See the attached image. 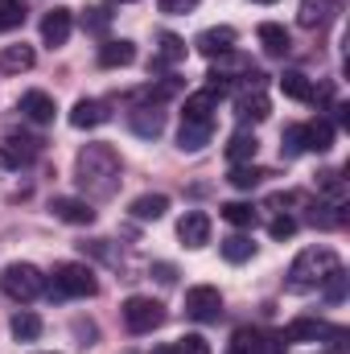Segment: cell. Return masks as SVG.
Here are the masks:
<instances>
[{
    "label": "cell",
    "mask_w": 350,
    "mask_h": 354,
    "mask_svg": "<svg viewBox=\"0 0 350 354\" xmlns=\"http://www.w3.org/2000/svg\"><path fill=\"white\" fill-rule=\"evenodd\" d=\"M75 174L91 198H111L120 185V153L111 145H87L75 161Z\"/></svg>",
    "instance_id": "1"
},
{
    "label": "cell",
    "mask_w": 350,
    "mask_h": 354,
    "mask_svg": "<svg viewBox=\"0 0 350 354\" xmlns=\"http://www.w3.org/2000/svg\"><path fill=\"white\" fill-rule=\"evenodd\" d=\"M338 264V256L330 252V248H305L293 268H288V280H284V288L288 292H309V288H317V284H326V276L334 272Z\"/></svg>",
    "instance_id": "2"
},
{
    "label": "cell",
    "mask_w": 350,
    "mask_h": 354,
    "mask_svg": "<svg viewBox=\"0 0 350 354\" xmlns=\"http://www.w3.org/2000/svg\"><path fill=\"white\" fill-rule=\"evenodd\" d=\"M0 288H4L12 301H33V297L46 292V276L33 264H8L4 276H0Z\"/></svg>",
    "instance_id": "3"
},
{
    "label": "cell",
    "mask_w": 350,
    "mask_h": 354,
    "mask_svg": "<svg viewBox=\"0 0 350 354\" xmlns=\"http://www.w3.org/2000/svg\"><path fill=\"white\" fill-rule=\"evenodd\" d=\"M54 292L58 297H95L99 292V280H95V272L87 264L66 260V264L54 268Z\"/></svg>",
    "instance_id": "4"
},
{
    "label": "cell",
    "mask_w": 350,
    "mask_h": 354,
    "mask_svg": "<svg viewBox=\"0 0 350 354\" xmlns=\"http://www.w3.org/2000/svg\"><path fill=\"white\" fill-rule=\"evenodd\" d=\"M161 322H165L161 301H153V297H128V301H124V326H128L132 334H153Z\"/></svg>",
    "instance_id": "5"
},
{
    "label": "cell",
    "mask_w": 350,
    "mask_h": 354,
    "mask_svg": "<svg viewBox=\"0 0 350 354\" xmlns=\"http://www.w3.org/2000/svg\"><path fill=\"white\" fill-rule=\"evenodd\" d=\"M185 313H190L194 322H219V313H223V292H219L214 284H194V288L185 292Z\"/></svg>",
    "instance_id": "6"
},
{
    "label": "cell",
    "mask_w": 350,
    "mask_h": 354,
    "mask_svg": "<svg viewBox=\"0 0 350 354\" xmlns=\"http://www.w3.org/2000/svg\"><path fill=\"white\" fill-rule=\"evenodd\" d=\"M71 29H75L71 8H50V12L42 17V41H46V46H54V50L71 41Z\"/></svg>",
    "instance_id": "7"
},
{
    "label": "cell",
    "mask_w": 350,
    "mask_h": 354,
    "mask_svg": "<svg viewBox=\"0 0 350 354\" xmlns=\"http://www.w3.org/2000/svg\"><path fill=\"white\" fill-rule=\"evenodd\" d=\"M194 46H198V54H206V58H223V54H231V50H235V29H231V25L202 29Z\"/></svg>",
    "instance_id": "8"
},
{
    "label": "cell",
    "mask_w": 350,
    "mask_h": 354,
    "mask_svg": "<svg viewBox=\"0 0 350 354\" xmlns=\"http://www.w3.org/2000/svg\"><path fill=\"white\" fill-rule=\"evenodd\" d=\"M17 107H21V115H25V120H33V124H50V120H54V111H58L54 95H46V91H25Z\"/></svg>",
    "instance_id": "9"
},
{
    "label": "cell",
    "mask_w": 350,
    "mask_h": 354,
    "mask_svg": "<svg viewBox=\"0 0 350 354\" xmlns=\"http://www.w3.org/2000/svg\"><path fill=\"white\" fill-rule=\"evenodd\" d=\"M219 99H223V87H214V83H210L206 91H194V95L185 99L181 120H210V124H214V115H210V111L219 107Z\"/></svg>",
    "instance_id": "10"
},
{
    "label": "cell",
    "mask_w": 350,
    "mask_h": 354,
    "mask_svg": "<svg viewBox=\"0 0 350 354\" xmlns=\"http://www.w3.org/2000/svg\"><path fill=\"white\" fill-rule=\"evenodd\" d=\"M210 132H214V124H210V120H181L177 149H181V153H198V149H206V145H210Z\"/></svg>",
    "instance_id": "11"
},
{
    "label": "cell",
    "mask_w": 350,
    "mask_h": 354,
    "mask_svg": "<svg viewBox=\"0 0 350 354\" xmlns=\"http://www.w3.org/2000/svg\"><path fill=\"white\" fill-rule=\"evenodd\" d=\"M177 239H181L185 248H202V243L210 239V218H206L202 210L181 214V223H177Z\"/></svg>",
    "instance_id": "12"
},
{
    "label": "cell",
    "mask_w": 350,
    "mask_h": 354,
    "mask_svg": "<svg viewBox=\"0 0 350 354\" xmlns=\"http://www.w3.org/2000/svg\"><path fill=\"white\" fill-rule=\"evenodd\" d=\"M50 210L62 223H71V227H91L95 223V210H91V202H83V198H54Z\"/></svg>",
    "instance_id": "13"
},
{
    "label": "cell",
    "mask_w": 350,
    "mask_h": 354,
    "mask_svg": "<svg viewBox=\"0 0 350 354\" xmlns=\"http://www.w3.org/2000/svg\"><path fill=\"white\" fill-rule=\"evenodd\" d=\"M128 124H132V132H136V136L153 140V136H161V132H165V111H161V107H136V111L128 115Z\"/></svg>",
    "instance_id": "14"
},
{
    "label": "cell",
    "mask_w": 350,
    "mask_h": 354,
    "mask_svg": "<svg viewBox=\"0 0 350 354\" xmlns=\"http://www.w3.org/2000/svg\"><path fill=\"white\" fill-rule=\"evenodd\" d=\"M33 62H37V54H33V46H4L0 50V71L4 75H21V71H33Z\"/></svg>",
    "instance_id": "15"
},
{
    "label": "cell",
    "mask_w": 350,
    "mask_h": 354,
    "mask_svg": "<svg viewBox=\"0 0 350 354\" xmlns=\"http://www.w3.org/2000/svg\"><path fill=\"white\" fill-rule=\"evenodd\" d=\"M260 46L272 54V58H284V54L293 50V37H288V29H284V25L264 21V25H260Z\"/></svg>",
    "instance_id": "16"
},
{
    "label": "cell",
    "mask_w": 350,
    "mask_h": 354,
    "mask_svg": "<svg viewBox=\"0 0 350 354\" xmlns=\"http://www.w3.org/2000/svg\"><path fill=\"white\" fill-rule=\"evenodd\" d=\"M136 62V46L132 41H107L103 50H99V66H107V71H116V66H132Z\"/></svg>",
    "instance_id": "17"
},
{
    "label": "cell",
    "mask_w": 350,
    "mask_h": 354,
    "mask_svg": "<svg viewBox=\"0 0 350 354\" xmlns=\"http://www.w3.org/2000/svg\"><path fill=\"white\" fill-rule=\"evenodd\" d=\"M128 210H132V218H140V223H157V218L169 210V198H165V194H140Z\"/></svg>",
    "instance_id": "18"
},
{
    "label": "cell",
    "mask_w": 350,
    "mask_h": 354,
    "mask_svg": "<svg viewBox=\"0 0 350 354\" xmlns=\"http://www.w3.org/2000/svg\"><path fill=\"white\" fill-rule=\"evenodd\" d=\"M71 124L75 128H99V124H107V107L99 99H79L71 111Z\"/></svg>",
    "instance_id": "19"
},
{
    "label": "cell",
    "mask_w": 350,
    "mask_h": 354,
    "mask_svg": "<svg viewBox=\"0 0 350 354\" xmlns=\"http://www.w3.org/2000/svg\"><path fill=\"white\" fill-rule=\"evenodd\" d=\"M280 91H284L288 99H297V103H313V99H317L313 83H309L301 71H284V75H280Z\"/></svg>",
    "instance_id": "20"
},
{
    "label": "cell",
    "mask_w": 350,
    "mask_h": 354,
    "mask_svg": "<svg viewBox=\"0 0 350 354\" xmlns=\"http://www.w3.org/2000/svg\"><path fill=\"white\" fill-rule=\"evenodd\" d=\"M322 334H326V322H317V317H297V322H288L284 342H317Z\"/></svg>",
    "instance_id": "21"
},
{
    "label": "cell",
    "mask_w": 350,
    "mask_h": 354,
    "mask_svg": "<svg viewBox=\"0 0 350 354\" xmlns=\"http://www.w3.org/2000/svg\"><path fill=\"white\" fill-rule=\"evenodd\" d=\"M268 107H272V103H268V95H260V91H256V95H239V103H235V111H239L243 124H252V120L260 124V120H268Z\"/></svg>",
    "instance_id": "22"
},
{
    "label": "cell",
    "mask_w": 350,
    "mask_h": 354,
    "mask_svg": "<svg viewBox=\"0 0 350 354\" xmlns=\"http://www.w3.org/2000/svg\"><path fill=\"white\" fill-rule=\"evenodd\" d=\"M330 145H334V128H330V120L305 124V149H309V153H326Z\"/></svg>",
    "instance_id": "23"
},
{
    "label": "cell",
    "mask_w": 350,
    "mask_h": 354,
    "mask_svg": "<svg viewBox=\"0 0 350 354\" xmlns=\"http://www.w3.org/2000/svg\"><path fill=\"white\" fill-rule=\"evenodd\" d=\"M256 149H260V145H256V136H252V132H235V136H231V145H227V161H231V165H243V161H252V157H256Z\"/></svg>",
    "instance_id": "24"
},
{
    "label": "cell",
    "mask_w": 350,
    "mask_h": 354,
    "mask_svg": "<svg viewBox=\"0 0 350 354\" xmlns=\"http://www.w3.org/2000/svg\"><path fill=\"white\" fill-rule=\"evenodd\" d=\"M12 338H17V342H37V338H42V317L29 313V309H21V313L12 317Z\"/></svg>",
    "instance_id": "25"
},
{
    "label": "cell",
    "mask_w": 350,
    "mask_h": 354,
    "mask_svg": "<svg viewBox=\"0 0 350 354\" xmlns=\"http://www.w3.org/2000/svg\"><path fill=\"white\" fill-rule=\"evenodd\" d=\"M153 354H210V342H206L202 334H185V338H177V342L157 346Z\"/></svg>",
    "instance_id": "26"
},
{
    "label": "cell",
    "mask_w": 350,
    "mask_h": 354,
    "mask_svg": "<svg viewBox=\"0 0 350 354\" xmlns=\"http://www.w3.org/2000/svg\"><path fill=\"white\" fill-rule=\"evenodd\" d=\"M252 256H256V243H252L248 235H231V239H223V260L243 264V260H252Z\"/></svg>",
    "instance_id": "27"
},
{
    "label": "cell",
    "mask_w": 350,
    "mask_h": 354,
    "mask_svg": "<svg viewBox=\"0 0 350 354\" xmlns=\"http://www.w3.org/2000/svg\"><path fill=\"white\" fill-rule=\"evenodd\" d=\"M25 25V4L21 0H0V33L21 29Z\"/></svg>",
    "instance_id": "28"
},
{
    "label": "cell",
    "mask_w": 350,
    "mask_h": 354,
    "mask_svg": "<svg viewBox=\"0 0 350 354\" xmlns=\"http://www.w3.org/2000/svg\"><path fill=\"white\" fill-rule=\"evenodd\" d=\"M280 153H284V157H301V153H309V149H305V124H288V128H284V145H280Z\"/></svg>",
    "instance_id": "29"
},
{
    "label": "cell",
    "mask_w": 350,
    "mask_h": 354,
    "mask_svg": "<svg viewBox=\"0 0 350 354\" xmlns=\"http://www.w3.org/2000/svg\"><path fill=\"white\" fill-rule=\"evenodd\" d=\"M223 218H227L231 227H252V223H256V210H252L248 202H227V206H223Z\"/></svg>",
    "instance_id": "30"
},
{
    "label": "cell",
    "mask_w": 350,
    "mask_h": 354,
    "mask_svg": "<svg viewBox=\"0 0 350 354\" xmlns=\"http://www.w3.org/2000/svg\"><path fill=\"white\" fill-rule=\"evenodd\" d=\"M260 169L256 165H231V185L235 189H252V185H260Z\"/></svg>",
    "instance_id": "31"
},
{
    "label": "cell",
    "mask_w": 350,
    "mask_h": 354,
    "mask_svg": "<svg viewBox=\"0 0 350 354\" xmlns=\"http://www.w3.org/2000/svg\"><path fill=\"white\" fill-rule=\"evenodd\" d=\"M161 62H181L185 58V41L181 37H174V33H161Z\"/></svg>",
    "instance_id": "32"
},
{
    "label": "cell",
    "mask_w": 350,
    "mask_h": 354,
    "mask_svg": "<svg viewBox=\"0 0 350 354\" xmlns=\"http://www.w3.org/2000/svg\"><path fill=\"white\" fill-rule=\"evenodd\" d=\"M322 8H326V0H301V25H305V29L322 25V21H326V12H322Z\"/></svg>",
    "instance_id": "33"
},
{
    "label": "cell",
    "mask_w": 350,
    "mask_h": 354,
    "mask_svg": "<svg viewBox=\"0 0 350 354\" xmlns=\"http://www.w3.org/2000/svg\"><path fill=\"white\" fill-rule=\"evenodd\" d=\"M252 354H284V338L280 334H256Z\"/></svg>",
    "instance_id": "34"
},
{
    "label": "cell",
    "mask_w": 350,
    "mask_h": 354,
    "mask_svg": "<svg viewBox=\"0 0 350 354\" xmlns=\"http://www.w3.org/2000/svg\"><path fill=\"white\" fill-rule=\"evenodd\" d=\"M326 297H330V301H342V297H347V272H342V268H334V272L326 276Z\"/></svg>",
    "instance_id": "35"
},
{
    "label": "cell",
    "mask_w": 350,
    "mask_h": 354,
    "mask_svg": "<svg viewBox=\"0 0 350 354\" xmlns=\"http://www.w3.org/2000/svg\"><path fill=\"white\" fill-rule=\"evenodd\" d=\"M252 342H256V334H252V330H235V338H231L227 354H252Z\"/></svg>",
    "instance_id": "36"
},
{
    "label": "cell",
    "mask_w": 350,
    "mask_h": 354,
    "mask_svg": "<svg viewBox=\"0 0 350 354\" xmlns=\"http://www.w3.org/2000/svg\"><path fill=\"white\" fill-rule=\"evenodd\" d=\"M293 231H297V223L284 214V218H272V227H268V235L272 239H293Z\"/></svg>",
    "instance_id": "37"
},
{
    "label": "cell",
    "mask_w": 350,
    "mask_h": 354,
    "mask_svg": "<svg viewBox=\"0 0 350 354\" xmlns=\"http://www.w3.org/2000/svg\"><path fill=\"white\" fill-rule=\"evenodd\" d=\"M317 185H322L330 198H342V194H347V185H342V177H338V174H322V181H317Z\"/></svg>",
    "instance_id": "38"
},
{
    "label": "cell",
    "mask_w": 350,
    "mask_h": 354,
    "mask_svg": "<svg viewBox=\"0 0 350 354\" xmlns=\"http://www.w3.org/2000/svg\"><path fill=\"white\" fill-rule=\"evenodd\" d=\"M161 4V12H190V8H198V0H157Z\"/></svg>",
    "instance_id": "39"
},
{
    "label": "cell",
    "mask_w": 350,
    "mask_h": 354,
    "mask_svg": "<svg viewBox=\"0 0 350 354\" xmlns=\"http://www.w3.org/2000/svg\"><path fill=\"white\" fill-rule=\"evenodd\" d=\"M153 272H157V280H165V284H174V276H177V272H174L169 264H157Z\"/></svg>",
    "instance_id": "40"
},
{
    "label": "cell",
    "mask_w": 350,
    "mask_h": 354,
    "mask_svg": "<svg viewBox=\"0 0 350 354\" xmlns=\"http://www.w3.org/2000/svg\"><path fill=\"white\" fill-rule=\"evenodd\" d=\"M256 4H276V0H256Z\"/></svg>",
    "instance_id": "41"
},
{
    "label": "cell",
    "mask_w": 350,
    "mask_h": 354,
    "mask_svg": "<svg viewBox=\"0 0 350 354\" xmlns=\"http://www.w3.org/2000/svg\"><path fill=\"white\" fill-rule=\"evenodd\" d=\"M120 4H132V0H120Z\"/></svg>",
    "instance_id": "42"
},
{
    "label": "cell",
    "mask_w": 350,
    "mask_h": 354,
    "mask_svg": "<svg viewBox=\"0 0 350 354\" xmlns=\"http://www.w3.org/2000/svg\"><path fill=\"white\" fill-rule=\"evenodd\" d=\"M46 354H58V351H46Z\"/></svg>",
    "instance_id": "43"
}]
</instances>
